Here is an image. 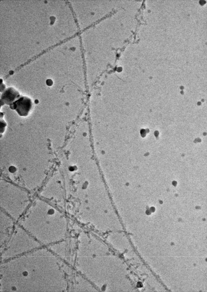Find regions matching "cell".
Returning <instances> with one entry per match:
<instances>
[{
	"mask_svg": "<svg viewBox=\"0 0 207 292\" xmlns=\"http://www.w3.org/2000/svg\"><path fill=\"white\" fill-rule=\"evenodd\" d=\"M27 192L19 186L4 181L0 182V206L15 220L23 214L30 203Z\"/></svg>",
	"mask_w": 207,
	"mask_h": 292,
	"instance_id": "cell-1",
	"label": "cell"
},
{
	"mask_svg": "<svg viewBox=\"0 0 207 292\" xmlns=\"http://www.w3.org/2000/svg\"><path fill=\"white\" fill-rule=\"evenodd\" d=\"M32 106V102L30 98L22 96L9 105L10 108L15 110L19 115L24 116L28 115Z\"/></svg>",
	"mask_w": 207,
	"mask_h": 292,
	"instance_id": "cell-2",
	"label": "cell"
},
{
	"mask_svg": "<svg viewBox=\"0 0 207 292\" xmlns=\"http://www.w3.org/2000/svg\"><path fill=\"white\" fill-rule=\"evenodd\" d=\"M19 92L13 87H9L3 91L1 101L4 104L10 105L21 96Z\"/></svg>",
	"mask_w": 207,
	"mask_h": 292,
	"instance_id": "cell-3",
	"label": "cell"
}]
</instances>
